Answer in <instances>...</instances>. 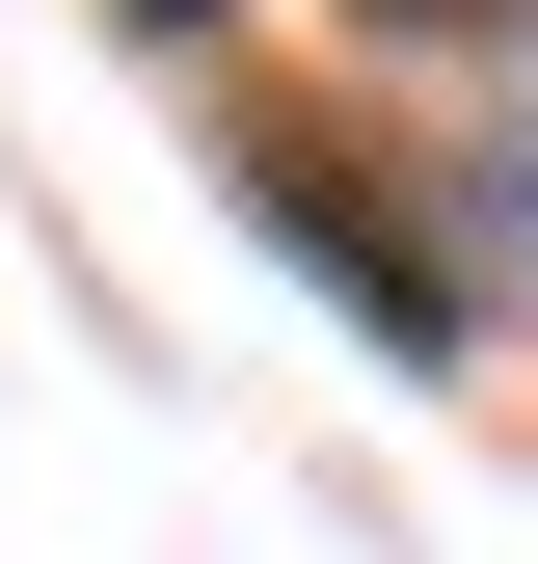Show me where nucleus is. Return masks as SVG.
Masks as SVG:
<instances>
[{
    "instance_id": "f03ea898",
    "label": "nucleus",
    "mask_w": 538,
    "mask_h": 564,
    "mask_svg": "<svg viewBox=\"0 0 538 564\" xmlns=\"http://www.w3.org/2000/svg\"><path fill=\"white\" fill-rule=\"evenodd\" d=\"M162 28H189V0H162Z\"/></svg>"
},
{
    "instance_id": "f257e3e1",
    "label": "nucleus",
    "mask_w": 538,
    "mask_h": 564,
    "mask_svg": "<svg viewBox=\"0 0 538 564\" xmlns=\"http://www.w3.org/2000/svg\"><path fill=\"white\" fill-rule=\"evenodd\" d=\"M404 28H538V0H404Z\"/></svg>"
}]
</instances>
